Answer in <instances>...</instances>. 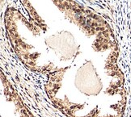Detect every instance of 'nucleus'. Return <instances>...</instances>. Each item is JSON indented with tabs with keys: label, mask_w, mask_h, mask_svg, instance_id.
<instances>
[{
	"label": "nucleus",
	"mask_w": 131,
	"mask_h": 117,
	"mask_svg": "<svg viewBox=\"0 0 131 117\" xmlns=\"http://www.w3.org/2000/svg\"><path fill=\"white\" fill-rule=\"evenodd\" d=\"M8 7L4 28L14 52L47 83L68 93L87 92L118 74L119 47L110 24L75 0H19Z\"/></svg>",
	"instance_id": "nucleus-1"
},
{
	"label": "nucleus",
	"mask_w": 131,
	"mask_h": 117,
	"mask_svg": "<svg viewBox=\"0 0 131 117\" xmlns=\"http://www.w3.org/2000/svg\"><path fill=\"white\" fill-rule=\"evenodd\" d=\"M130 13H131V0H130Z\"/></svg>",
	"instance_id": "nucleus-2"
}]
</instances>
